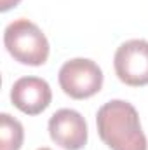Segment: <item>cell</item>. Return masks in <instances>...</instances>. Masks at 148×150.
<instances>
[{
    "mask_svg": "<svg viewBox=\"0 0 148 150\" xmlns=\"http://www.w3.org/2000/svg\"><path fill=\"white\" fill-rule=\"evenodd\" d=\"M59 86L65 94L73 100H85L94 96L103 87V72L92 61L85 58H75L66 61L59 70Z\"/></svg>",
    "mask_w": 148,
    "mask_h": 150,
    "instance_id": "3",
    "label": "cell"
},
{
    "mask_svg": "<svg viewBox=\"0 0 148 150\" xmlns=\"http://www.w3.org/2000/svg\"><path fill=\"white\" fill-rule=\"evenodd\" d=\"M19 2H21V0H0V11H2V12H7L9 9L16 7Z\"/></svg>",
    "mask_w": 148,
    "mask_h": 150,
    "instance_id": "8",
    "label": "cell"
},
{
    "mask_svg": "<svg viewBox=\"0 0 148 150\" xmlns=\"http://www.w3.org/2000/svg\"><path fill=\"white\" fill-rule=\"evenodd\" d=\"M113 67L117 77L132 87H141L148 84V42L141 38H132L124 42L113 58Z\"/></svg>",
    "mask_w": 148,
    "mask_h": 150,
    "instance_id": "4",
    "label": "cell"
},
{
    "mask_svg": "<svg viewBox=\"0 0 148 150\" xmlns=\"http://www.w3.org/2000/svg\"><path fill=\"white\" fill-rule=\"evenodd\" d=\"M4 44L9 54L28 67H40L49 58V42L35 23L21 18L4 32Z\"/></svg>",
    "mask_w": 148,
    "mask_h": 150,
    "instance_id": "2",
    "label": "cell"
},
{
    "mask_svg": "<svg viewBox=\"0 0 148 150\" xmlns=\"http://www.w3.org/2000/svg\"><path fill=\"white\" fill-rule=\"evenodd\" d=\"M51 140L65 150H82L87 143V122L72 108H61L49 119Z\"/></svg>",
    "mask_w": 148,
    "mask_h": 150,
    "instance_id": "5",
    "label": "cell"
},
{
    "mask_svg": "<svg viewBox=\"0 0 148 150\" xmlns=\"http://www.w3.org/2000/svg\"><path fill=\"white\" fill-rule=\"evenodd\" d=\"M52 100L51 86L40 77H21L11 89L12 105L26 115L42 113Z\"/></svg>",
    "mask_w": 148,
    "mask_h": 150,
    "instance_id": "6",
    "label": "cell"
},
{
    "mask_svg": "<svg viewBox=\"0 0 148 150\" xmlns=\"http://www.w3.org/2000/svg\"><path fill=\"white\" fill-rule=\"evenodd\" d=\"M99 138L111 150H148L136 108L124 100L105 103L96 115Z\"/></svg>",
    "mask_w": 148,
    "mask_h": 150,
    "instance_id": "1",
    "label": "cell"
},
{
    "mask_svg": "<svg viewBox=\"0 0 148 150\" xmlns=\"http://www.w3.org/2000/svg\"><path fill=\"white\" fill-rule=\"evenodd\" d=\"M25 131L18 119L9 113L0 115V150H19L23 145Z\"/></svg>",
    "mask_w": 148,
    "mask_h": 150,
    "instance_id": "7",
    "label": "cell"
},
{
    "mask_svg": "<svg viewBox=\"0 0 148 150\" xmlns=\"http://www.w3.org/2000/svg\"><path fill=\"white\" fill-rule=\"evenodd\" d=\"M38 150H51V149H38Z\"/></svg>",
    "mask_w": 148,
    "mask_h": 150,
    "instance_id": "9",
    "label": "cell"
}]
</instances>
